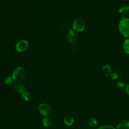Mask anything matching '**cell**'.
Instances as JSON below:
<instances>
[{"instance_id":"obj_8","label":"cell","mask_w":129,"mask_h":129,"mask_svg":"<svg viewBox=\"0 0 129 129\" xmlns=\"http://www.w3.org/2000/svg\"><path fill=\"white\" fill-rule=\"evenodd\" d=\"M116 129H129V121L127 120L120 121L117 124Z\"/></svg>"},{"instance_id":"obj_22","label":"cell","mask_w":129,"mask_h":129,"mask_svg":"<svg viewBox=\"0 0 129 129\" xmlns=\"http://www.w3.org/2000/svg\"><path fill=\"white\" fill-rule=\"evenodd\" d=\"M128 16H129V14H128Z\"/></svg>"},{"instance_id":"obj_1","label":"cell","mask_w":129,"mask_h":129,"mask_svg":"<svg viewBox=\"0 0 129 129\" xmlns=\"http://www.w3.org/2000/svg\"><path fill=\"white\" fill-rule=\"evenodd\" d=\"M120 33L124 37L129 38V18H122L118 25Z\"/></svg>"},{"instance_id":"obj_13","label":"cell","mask_w":129,"mask_h":129,"mask_svg":"<svg viewBox=\"0 0 129 129\" xmlns=\"http://www.w3.org/2000/svg\"><path fill=\"white\" fill-rule=\"evenodd\" d=\"M128 11H129L128 7V6H122L118 9L119 13L122 15L127 14L128 12Z\"/></svg>"},{"instance_id":"obj_5","label":"cell","mask_w":129,"mask_h":129,"mask_svg":"<svg viewBox=\"0 0 129 129\" xmlns=\"http://www.w3.org/2000/svg\"><path fill=\"white\" fill-rule=\"evenodd\" d=\"M29 47V43L27 41L24 39L19 41L16 45V49L19 52H24L26 51Z\"/></svg>"},{"instance_id":"obj_7","label":"cell","mask_w":129,"mask_h":129,"mask_svg":"<svg viewBox=\"0 0 129 129\" xmlns=\"http://www.w3.org/2000/svg\"><path fill=\"white\" fill-rule=\"evenodd\" d=\"M102 74L105 77H108L111 74V68L110 65L106 64L104 65L101 70Z\"/></svg>"},{"instance_id":"obj_21","label":"cell","mask_w":129,"mask_h":129,"mask_svg":"<svg viewBox=\"0 0 129 129\" xmlns=\"http://www.w3.org/2000/svg\"><path fill=\"white\" fill-rule=\"evenodd\" d=\"M128 9H129V4H128Z\"/></svg>"},{"instance_id":"obj_15","label":"cell","mask_w":129,"mask_h":129,"mask_svg":"<svg viewBox=\"0 0 129 129\" xmlns=\"http://www.w3.org/2000/svg\"><path fill=\"white\" fill-rule=\"evenodd\" d=\"M88 125L90 126L94 127V126H96L97 124V119L96 118L92 117V118H90L88 120Z\"/></svg>"},{"instance_id":"obj_2","label":"cell","mask_w":129,"mask_h":129,"mask_svg":"<svg viewBox=\"0 0 129 129\" xmlns=\"http://www.w3.org/2000/svg\"><path fill=\"white\" fill-rule=\"evenodd\" d=\"M25 76L26 71L23 68L21 67L16 68L12 73V77L14 80L17 82H20L23 80Z\"/></svg>"},{"instance_id":"obj_9","label":"cell","mask_w":129,"mask_h":129,"mask_svg":"<svg viewBox=\"0 0 129 129\" xmlns=\"http://www.w3.org/2000/svg\"><path fill=\"white\" fill-rule=\"evenodd\" d=\"M14 88L17 92L22 93L23 91H24L25 86L23 84H22L20 82H18V83H16L15 84Z\"/></svg>"},{"instance_id":"obj_17","label":"cell","mask_w":129,"mask_h":129,"mask_svg":"<svg viewBox=\"0 0 129 129\" xmlns=\"http://www.w3.org/2000/svg\"><path fill=\"white\" fill-rule=\"evenodd\" d=\"M116 86L118 88L123 89L126 87V84L124 82L121 81H119L117 82Z\"/></svg>"},{"instance_id":"obj_10","label":"cell","mask_w":129,"mask_h":129,"mask_svg":"<svg viewBox=\"0 0 129 129\" xmlns=\"http://www.w3.org/2000/svg\"><path fill=\"white\" fill-rule=\"evenodd\" d=\"M122 49L124 52L129 54V38L125 39L122 43Z\"/></svg>"},{"instance_id":"obj_20","label":"cell","mask_w":129,"mask_h":129,"mask_svg":"<svg viewBox=\"0 0 129 129\" xmlns=\"http://www.w3.org/2000/svg\"><path fill=\"white\" fill-rule=\"evenodd\" d=\"M125 90H126V92L127 94L129 95V84L126 85V87H125Z\"/></svg>"},{"instance_id":"obj_18","label":"cell","mask_w":129,"mask_h":129,"mask_svg":"<svg viewBox=\"0 0 129 129\" xmlns=\"http://www.w3.org/2000/svg\"><path fill=\"white\" fill-rule=\"evenodd\" d=\"M98 129H115V128L114 127H113L112 125H106L101 126V127H99Z\"/></svg>"},{"instance_id":"obj_4","label":"cell","mask_w":129,"mask_h":129,"mask_svg":"<svg viewBox=\"0 0 129 129\" xmlns=\"http://www.w3.org/2000/svg\"><path fill=\"white\" fill-rule=\"evenodd\" d=\"M39 111L41 115L44 116H47L51 113V109L49 104L43 103L39 105Z\"/></svg>"},{"instance_id":"obj_3","label":"cell","mask_w":129,"mask_h":129,"mask_svg":"<svg viewBox=\"0 0 129 129\" xmlns=\"http://www.w3.org/2000/svg\"><path fill=\"white\" fill-rule=\"evenodd\" d=\"M73 28L76 32H82L85 28V22L81 18H76L73 23Z\"/></svg>"},{"instance_id":"obj_6","label":"cell","mask_w":129,"mask_h":129,"mask_svg":"<svg viewBox=\"0 0 129 129\" xmlns=\"http://www.w3.org/2000/svg\"><path fill=\"white\" fill-rule=\"evenodd\" d=\"M76 31L73 30H70L67 34V39L71 43H74L77 37V35L76 32Z\"/></svg>"},{"instance_id":"obj_16","label":"cell","mask_w":129,"mask_h":129,"mask_svg":"<svg viewBox=\"0 0 129 129\" xmlns=\"http://www.w3.org/2000/svg\"><path fill=\"white\" fill-rule=\"evenodd\" d=\"M14 81V79L13 77L11 76H7L4 79V83L8 85H10L13 83Z\"/></svg>"},{"instance_id":"obj_19","label":"cell","mask_w":129,"mask_h":129,"mask_svg":"<svg viewBox=\"0 0 129 129\" xmlns=\"http://www.w3.org/2000/svg\"><path fill=\"white\" fill-rule=\"evenodd\" d=\"M118 75L116 72L111 73V74L110 75V77L112 80L117 79L118 78Z\"/></svg>"},{"instance_id":"obj_14","label":"cell","mask_w":129,"mask_h":129,"mask_svg":"<svg viewBox=\"0 0 129 129\" xmlns=\"http://www.w3.org/2000/svg\"><path fill=\"white\" fill-rule=\"evenodd\" d=\"M22 97L25 100L29 101L31 98V94L29 92L24 91L22 93Z\"/></svg>"},{"instance_id":"obj_11","label":"cell","mask_w":129,"mask_h":129,"mask_svg":"<svg viewBox=\"0 0 129 129\" xmlns=\"http://www.w3.org/2000/svg\"><path fill=\"white\" fill-rule=\"evenodd\" d=\"M42 124L45 127H49L52 124V120L50 117L45 116L42 119Z\"/></svg>"},{"instance_id":"obj_12","label":"cell","mask_w":129,"mask_h":129,"mask_svg":"<svg viewBox=\"0 0 129 129\" xmlns=\"http://www.w3.org/2000/svg\"><path fill=\"white\" fill-rule=\"evenodd\" d=\"M63 121L67 125L71 126L74 123V119L71 116H67L64 117Z\"/></svg>"}]
</instances>
